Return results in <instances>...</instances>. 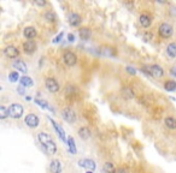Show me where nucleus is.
<instances>
[{
	"label": "nucleus",
	"instance_id": "obj_1",
	"mask_svg": "<svg viewBox=\"0 0 176 173\" xmlns=\"http://www.w3.org/2000/svg\"><path fill=\"white\" fill-rule=\"evenodd\" d=\"M143 74L148 76H152L156 78H161L162 76L164 75V70L159 66V65H152V66H143L141 69Z\"/></svg>",
	"mask_w": 176,
	"mask_h": 173
},
{
	"label": "nucleus",
	"instance_id": "obj_2",
	"mask_svg": "<svg viewBox=\"0 0 176 173\" xmlns=\"http://www.w3.org/2000/svg\"><path fill=\"white\" fill-rule=\"evenodd\" d=\"M23 114V106L20 103H12L9 107V116L11 118L18 119L21 118Z\"/></svg>",
	"mask_w": 176,
	"mask_h": 173
},
{
	"label": "nucleus",
	"instance_id": "obj_3",
	"mask_svg": "<svg viewBox=\"0 0 176 173\" xmlns=\"http://www.w3.org/2000/svg\"><path fill=\"white\" fill-rule=\"evenodd\" d=\"M158 32H159V35L162 36V37H164V39H169V37H171L173 36V27L170 25V24H168V23H163V24H161V27H159V29H158Z\"/></svg>",
	"mask_w": 176,
	"mask_h": 173
},
{
	"label": "nucleus",
	"instance_id": "obj_4",
	"mask_svg": "<svg viewBox=\"0 0 176 173\" xmlns=\"http://www.w3.org/2000/svg\"><path fill=\"white\" fill-rule=\"evenodd\" d=\"M62 116H63V119L68 123H75L76 120V113L71 108H64L62 112Z\"/></svg>",
	"mask_w": 176,
	"mask_h": 173
},
{
	"label": "nucleus",
	"instance_id": "obj_5",
	"mask_svg": "<svg viewBox=\"0 0 176 173\" xmlns=\"http://www.w3.org/2000/svg\"><path fill=\"white\" fill-rule=\"evenodd\" d=\"M46 88H47V90L48 91H51V93H57L58 90H59V84H58V82L55 81V78H52V77H50V78H46Z\"/></svg>",
	"mask_w": 176,
	"mask_h": 173
},
{
	"label": "nucleus",
	"instance_id": "obj_6",
	"mask_svg": "<svg viewBox=\"0 0 176 173\" xmlns=\"http://www.w3.org/2000/svg\"><path fill=\"white\" fill-rule=\"evenodd\" d=\"M25 124L29 126V128H36L37 125H39V118H37V116H35L34 113H29L27 117H25Z\"/></svg>",
	"mask_w": 176,
	"mask_h": 173
},
{
	"label": "nucleus",
	"instance_id": "obj_7",
	"mask_svg": "<svg viewBox=\"0 0 176 173\" xmlns=\"http://www.w3.org/2000/svg\"><path fill=\"white\" fill-rule=\"evenodd\" d=\"M63 58H64V61H65V64L68 66H74L77 61L76 55L73 53V52H65Z\"/></svg>",
	"mask_w": 176,
	"mask_h": 173
},
{
	"label": "nucleus",
	"instance_id": "obj_8",
	"mask_svg": "<svg viewBox=\"0 0 176 173\" xmlns=\"http://www.w3.org/2000/svg\"><path fill=\"white\" fill-rule=\"evenodd\" d=\"M4 53L7 58H17L20 55L18 49L15 47V46H7L5 49H4Z\"/></svg>",
	"mask_w": 176,
	"mask_h": 173
},
{
	"label": "nucleus",
	"instance_id": "obj_9",
	"mask_svg": "<svg viewBox=\"0 0 176 173\" xmlns=\"http://www.w3.org/2000/svg\"><path fill=\"white\" fill-rule=\"evenodd\" d=\"M51 120V123H52V125H53V128H55V130L57 131V133L59 135V137H60V140L64 141V142H68V140L65 138V132H64V130H63V128L59 125V124H57L53 119H50Z\"/></svg>",
	"mask_w": 176,
	"mask_h": 173
},
{
	"label": "nucleus",
	"instance_id": "obj_10",
	"mask_svg": "<svg viewBox=\"0 0 176 173\" xmlns=\"http://www.w3.org/2000/svg\"><path fill=\"white\" fill-rule=\"evenodd\" d=\"M23 48L25 53H34L36 49V43L34 42L33 40H28L23 43Z\"/></svg>",
	"mask_w": 176,
	"mask_h": 173
},
{
	"label": "nucleus",
	"instance_id": "obj_11",
	"mask_svg": "<svg viewBox=\"0 0 176 173\" xmlns=\"http://www.w3.org/2000/svg\"><path fill=\"white\" fill-rule=\"evenodd\" d=\"M80 166L87 168L88 171H93L95 168V162L92 159H85V160H80Z\"/></svg>",
	"mask_w": 176,
	"mask_h": 173
},
{
	"label": "nucleus",
	"instance_id": "obj_12",
	"mask_svg": "<svg viewBox=\"0 0 176 173\" xmlns=\"http://www.w3.org/2000/svg\"><path fill=\"white\" fill-rule=\"evenodd\" d=\"M50 171L51 173H60L62 172V163L59 160H52L50 165Z\"/></svg>",
	"mask_w": 176,
	"mask_h": 173
},
{
	"label": "nucleus",
	"instance_id": "obj_13",
	"mask_svg": "<svg viewBox=\"0 0 176 173\" xmlns=\"http://www.w3.org/2000/svg\"><path fill=\"white\" fill-rule=\"evenodd\" d=\"M69 24L71 25V27H77V25H80L81 24V17L77 15V13H71L70 16H69Z\"/></svg>",
	"mask_w": 176,
	"mask_h": 173
},
{
	"label": "nucleus",
	"instance_id": "obj_14",
	"mask_svg": "<svg viewBox=\"0 0 176 173\" xmlns=\"http://www.w3.org/2000/svg\"><path fill=\"white\" fill-rule=\"evenodd\" d=\"M23 34H24V36H25L28 40H32V39H34V37L36 36V30H35V28H33V27H27V28L24 29Z\"/></svg>",
	"mask_w": 176,
	"mask_h": 173
},
{
	"label": "nucleus",
	"instance_id": "obj_15",
	"mask_svg": "<svg viewBox=\"0 0 176 173\" xmlns=\"http://www.w3.org/2000/svg\"><path fill=\"white\" fill-rule=\"evenodd\" d=\"M13 67L16 69V70H18L20 72H23V74H25L27 72V65L23 61V60H16L15 63H13Z\"/></svg>",
	"mask_w": 176,
	"mask_h": 173
},
{
	"label": "nucleus",
	"instance_id": "obj_16",
	"mask_svg": "<svg viewBox=\"0 0 176 173\" xmlns=\"http://www.w3.org/2000/svg\"><path fill=\"white\" fill-rule=\"evenodd\" d=\"M37 137H39V141H40V143H41L42 146H46L47 143L52 142V138H51V136H50L48 133H46V132H40Z\"/></svg>",
	"mask_w": 176,
	"mask_h": 173
},
{
	"label": "nucleus",
	"instance_id": "obj_17",
	"mask_svg": "<svg viewBox=\"0 0 176 173\" xmlns=\"http://www.w3.org/2000/svg\"><path fill=\"white\" fill-rule=\"evenodd\" d=\"M140 24L143 25V28H148L150 25H151V17L148 16V15H146V13H143V15H141L140 16Z\"/></svg>",
	"mask_w": 176,
	"mask_h": 173
},
{
	"label": "nucleus",
	"instance_id": "obj_18",
	"mask_svg": "<svg viewBox=\"0 0 176 173\" xmlns=\"http://www.w3.org/2000/svg\"><path fill=\"white\" fill-rule=\"evenodd\" d=\"M166 53L170 58H176V43L171 42L166 47Z\"/></svg>",
	"mask_w": 176,
	"mask_h": 173
},
{
	"label": "nucleus",
	"instance_id": "obj_19",
	"mask_svg": "<svg viewBox=\"0 0 176 173\" xmlns=\"http://www.w3.org/2000/svg\"><path fill=\"white\" fill-rule=\"evenodd\" d=\"M78 35H80V37L82 39V40H88L89 37H90V30L88 29V28H81L80 30H78Z\"/></svg>",
	"mask_w": 176,
	"mask_h": 173
},
{
	"label": "nucleus",
	"instance_id": "obj_20",
	"mask_svg": "<svg viewBox=\"0 0 176 173\" xmlns=\"http://www.w3.org/2000/svg\"><path fill=\"white\" fill-rule=\"evenodd\" d=\"M46 151L48 153V154H51V155H53L55 154V151H57V146H55V143L52 141V142H50V143H47L46 146H44Z\"/></svg>",
	"mask_w": 176,
	"mask_h": 173
},
{
	"label": "nucleus",
	"instance_id": "obj_21",
	"mask_svg": "<svg viewBox=\"0 0 176 173\" xmlns=\"http://www.w3.org/2000/svg\"><path fill=\"white\" fill-rule=\"evenodd\" d=\"M78 135H80V137L82 140H88L90 137V131L87 128H81V129L78 130Z\"/></svg>",
	"mask_w": 176,
	"mask_h": 173
},
{
	"label": "nucleus",
	"instance_id": "obj_22",
	"mask_svg": "<svg viewBox=\"0 0 176 173\" xmlns=\"http://www.w3.org/2000/svg\"><path fill=\"white\" fill-rule=\"evenodd\" d=\"M20 82H21V84H22L23 86H32L34 84L33 79H32L30 77H28V76H23V77H21Z\"/></svg>",
	"mask_w": 176,
	"mask_h": 173
},
{
	"label": "nucleus",
	"instance_id": "obj_23",
	"mask_svg": "<svg viewBox=\"0 0 176 173\" xmlns=\"http://www.w3.org/2000/svg\"><path fill=\"white\" fill-rule=\"evenodd\" d=\"M103 170H104L105 173H116V168H115V166H113L112 162H106V163H104Z\"/></svg>",
	"mask_w": 176,
	"mask_h": 173
},
{
	"label": "nucleus",
	"instance_id": "obj_24",
	"mask_svg": "<svg viewBox=\"0 0 176 173\" xmlns=\"http://www.w3.org/2000/svg\"><path fill=\"white\" fill-rule=\"evenodd\" d=\"M165 125H166V128H169V129H176V119L171 118V117H168V118H165Z\"/></svg>",
	"mask_w": 176,
	"mask_h": 173
},
{
	"label": "nucleus",
	"instance_id": "obj_25",
	"mask_svg": "<svg viewBox=\"0 0 176 173\" xmlns=\"http://www.w3.org/2000/svg\"><path fill=\"white\" fill-rule=\"evenodd\" d=\"M66 143H68V146H69V150H70V153H71V154H76V146H75V141H74V138H73V137H69Z\"/></svg>",
	"mask_w": 176,
	"mask_h": 173
},
{
	"label": "nucleus",
	"instance_id": "obj_26",
	"mask_svg": "<svg viewBox=\"0 0 176 173\" xmlns=\"http://www.w3.org/2000/svg\"><path fill=\"white\" fill-rule=\"evenodd\" d=\"M164 89L168 91H174L176 90V82L174 81H166L164 84Z\"/></svg>",
	"mask_w": 176,
	"mask_h": 173
},
{
	"label": "nucleus",
	"instance_id": "obj_27",
	"mask_svg": "<svg viewBox=\"0 0 176 173\" xmlns=\"http://www.w3.org/2000/svg\"><path fill=\"white\" fill-rule=\"evenodd\" d=\"M122 95H123L124 99H132L134 96V93H133V90L130 88H124L122 90Z\"/></svg>",
	"mask_w": 176,
	"mask_h": 173
},
{
	"label": "nucleus",
	"instance_id": "obj_28",
	"mask_svg": "<svg viewBox=\"0 0 176 173\" xmlns=\"http://www.w3.org/2000/svg\"><path fill=\"white\" fill-rule=\"evenodd\" d=\"M35 103L36 105H39V106H41L42 108H48V109H51V111H53V108L50 107V105L46 102V101H44V100H40V99H35Z\"/></svg>",
	"mask_w": 176,
	"mask_h": 173
},
{
	"label": "nucleus",
	"instance_id": "obj_29",
	"mask_svg": "<svg viewBox=\"0 0 176 173\" xmlns=\"http://www.w3.org/2000/svg\"><path fill=\"white\" fill-rule=\"evenodd\" d=\"M45 18H46V21H48V22H55V15L53 12H51V11H47V12L45 13Z\"/></svg>",
	"mask_w": 176,
	"mask_h": 173
},
{
	"label": "nucleus",
	"instance_id": "obj_30",
	"mask_svg": "<svg viewBox=\"0 0 176 173\" xmlns=\"http://www.w3.org/2000/svg\"><path fill=\"white\" fill-rule=\"evenodd\" d=\"M18 78H20L18 72H11V74L9 75V79H10V82H17V81H18Z\"/></svg>",
	"mask_w": 176,
	"mask_h": 173
},
{
	"label": "nucleus",
	"instance_id": "obj_31",
	"mask_svg": "<svg viewBox=\"0 0 176 173\" xmlns=\"http://www.w3.org/2000/svg\"><path fill=\"white\" fill-rule=\"evenodd\" d=\"M9 116V109H6L5 107H0V118L5 119Z\"/></svg>",
	"mask_w": 176,
	"mask_h": 173
},
{
	"label": "nucleus",
	"instance_id": "obj_32",
	"mask_svg": "<svg viewBox=\"0 0 176 173\" xmlns=\"http://www.w3.org/2000/svg\"><path fill=\"white\" fill-rule=\"evenodd\" d=\"M63 36H64V32H59V35H57V36H55V39L53 40V42L55 43L59 42V41L62 40V37H63Z\"/></svg>",
	"mask_w": 176,
	"mask_h": 173
},
{
	"label": "nucleus",
	"instance_id": "obj_33",
	"mask_svg": "<svg viewBox=\"0 0 176 173\" xmlns=\"http://www.w3.org/2000/svg\"><path fill=\"white\" fill-rule=\"evenodd\" d=\"M34 4H35V5H37V6H45V5H46V1L36 0V1H34Z\"/></svg>",
	"mask_w": 176,
	"mask_h": 173
},
{
	"label": "nucleus",
	"instance_id": "obj_34",
	"mask_svg": "<svg viewBox=\"0 0 176 173\" xmlns=\"http://www.w3.org/2000/svg\"><path fill=\"white\" fill-rule=\"evenodd\" d=\"M127 71H128L129 74H132V75H135V74H136V70H134V69L130 67V66H128V67H127Z\"/></svg>",
	"mask_w": 176,
	"mask_h": 173
},
{
	"label": "nucleus",
	"instance_id": "obj_35",
	"mask_svg": "<svg viewBox=\"0 0 176 173\" xmlns=\"http://www.w3.org/2000/svg\"><path fill=\"white\" fill-rule=\"evenodd\" d=\"M170 74L174 76V77H176V66H174V67L170 69Z\"/></svg>",
	"mask_w": 176,
	"mask_h": 173
},
{
	"label": "nucleus",
	"instance_id": "obj_36",
	"mask_svg": "<svg viewBox=\"0 0 176 173\" xmlns=\"http://www.w3.org/2000/svg\"><path fill=\"white\" fill-rule=\"evenodd\" d=\"M68 40H69L70 42H74V40H75L74 35H73V34H69V35H68Z\"/></svg>",
	"mask_w": 176,
	"mask_h": 173
},
{
	"label": "nucleus",
	"instance_id": "obj_37",
	"mask_svg": "<svg viewBox=\"0 0 176 173\" xmlns=\"http://www.w3.org/2000/svg\"><path fill=\"white\" fill-rule=\"evenodd\" d=\"M17 91H18V93H20L21 95H23V94H24V89H23V86H18V88H17Z\"/></svg>",
	"mask_w": 176,
	"mask_h": 173
},
{
	"label": "nucleus",
	"instance_id": "obj_38",
	"mask_svg": "<svg viewBox=\"0 0 176 173\" xmlns=\"http://www.w3.org/2000/svg\"><path fill=\"white\" fill-rule=\"evenodd\" d=\"M116 173H128V171H127L125 168H118V170L116 171Z\"/></svg>",
	"mask_w": 176,
	"mask_h": 173
},
{
	"label": "nucleus",
	"instance_id": "obj_39",
	"mask_svg": "<svg viewBox=\"0 0 176 173\" xmlns=\"http://www.w3.org/2000/svg\"><path fill=\"white\" fill-rule=\"evenodd\" d=\"M87 173H92V171H88V172Z\"/></svg>",
	"mask_w": 176,
	"mask_h": 173
}]
</instances>
